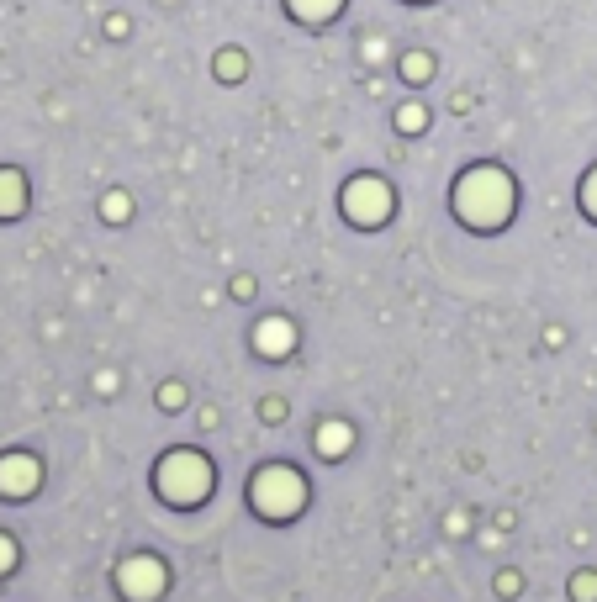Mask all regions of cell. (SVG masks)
<instances>
[{"instance_id":"obj_1","label":"cell","mask_w":597,"mask_h":602,"mask_svg":"<svg viewBox=\"0 0 597 602\" xmlns=\"http://www.w3.org/2000/svg\"><path fill=\"white\" fill-rule=\"evenodd\" d=\"M455 217L465 222V228H476V233H497L502 222H513V180L502 175L497 164H476V169H465V175L455 180Z\"/></svg>"},{"instance_id":"obj_2","label":"cell","mask_w":597,"mask_h":602,"mask_svg":"<svg viewBox=\"0 0 597 602\" xmlns=\"http://www.w3.org/2000/svg\"><path fill=\"white\" fill-rule=\"evenodd\" d=\"M154 486H159V497L164 502H175V507H196L201 497H207V486H212V465L191 455V449H175V455H164L159 470H154Z\"/></svg>"},{"instance_id":"obj_3","label":"cell","mask_w":597,"mask_h":602,"mask_svg":"<svg viewBox=\"0 0 597 602\" xmlns=\"http://www.w3.org/2000/svg\"><path fill=\"white\" fill-rule=\"evenodd\" d=\"M249 502L265 518H291V513H302V502H307V481L296 476L291 465H265L249 481Z\"/></svg>"},{"instance_id":"obj_4","label":"cell","mask_w":597,"mask_h":602,"mask_svg":"<svg viewBox=\"0 0 597 602\" xmlns=\"http://www.w3.org/2000/svg\"><path fill=\"white\" fill-rule=\"evenodd\" d=\"M339 206H344V217L354 222V228H381V222L391 217V185L376 180V175H354L344 185Z\"/></svg>"},{"instance_id":"obj_5","label":"cell","mask_w":597,"mask_h":602,"mask_svg":"<svg viewBox=\"0 0 597 602\" xmlns=\"http://www.w3.org/2000/svg\"><path fill=\"white\" fill-rule=\"evenodd\" d=\"M117 581H122V592H127V597L148 602V597H159V592H164V566H159V560H148V555H133V560H122Z\"/></svg>"},{"instance_id":"obj_6","label":"cell","mask_w":597,"mask_h":602,"mask_svg":"<svg viewBox=\"0 0 597 602\" xmlns=\"http://www.w3.org/2000/svg\"><path fill=\"white\" fill-rule=\"evenodd\" d=\"M254 349L270 354V360H281V354L296 349V328L286 323V317H265V323L254 328Z\"/></svg>"},{"instance_id":"obj_7","label":"cell","mask_w":597,"mask_h":602,"mask_svg":"<svg viewBox=\"0 0 597 602\" xmlns=\"http://www.w3.org/2000/svg\"><path fill=\"white\" fill-rule=\"evenodd\" d=\"M37 486V460L32 455H6L0 460V492L6 497H27Z\"/></svg>"},{"instance_id":"obj_8","label":"cell","mask_w":597,"mask_h":602,"mask_svg":"<svg viewBox=\"0 0 597 602\" xmlns=\"http://www.w3.org/2000/svg\"><path fill=\"white\" fill-rule=\"evenodd\" d=\"M27 206V180L16 169H0V217H22Z\"/></svg>"},{"instance_id":"obj_9","label":"cell","mask_w":597,"mask_h":602,"mask_svg":"<svg viewBox=\"0 0 597 602\" xmlns=\"http://www.w3.org/2000/svg\"><path fill=\"white\" fill-rule=\"evenodd\" d=\"M286 11L296 16V22H328V16H339L344 11V0H286Z\"/></svg>"},{"instance_id":"obj_10","label":"cell","mask_w":597,"mask_h":602,"mask_svg":"<svg viewBox=\"0 0 597 602\" xmlns=\"http://www.w3.org/2000/svg\"><path fill=\"white\" fill-rule=\"evenodd\" d=\"M349 428L344 423H323V428H317V449H323V455H344V449H349Z\"/></svg>"},{"instance_id":"obj_11","label":"cell","mask_w":597,"mask_h":602,"mask_svg":"<svg viewBox=\"0 0 597 602\" xmlns=\"http://www.w3.org/2000/svg\"><path fill=\"white\" fill-rule=\"evenodd\" d=\"M428 74H434V59H428V53H407V59H402V80L407 85H423Z\"/></svg>"},{"instance_id":"obj_12","label":"cell","mask_w":597,"mask_h":602,"mask_svg":"<svg viewBox=\"0 0 597 602\" xmlns=\"http://www.w3.org/2000/svg\"><path fill=\"white\" fill-rule=\"evenodd\" d=\"M397 127H402V133H423V127H428V111H423V106H402V111H397Z\"/></svg>"},{"instance_id":"obj_13","label":"cell","mask_w":597,"mask_h":602,"mask_svg":"<svg viewBox=\"0 0 597 602\" xmlns=\"http://www.w3.org/2000/svg\"><path fill=\"white\" fill-rule=\"evenodd\" d=\"M582 212L597 222V164H592V175H582Z\"/></svg>"},{"instance_id":"obj_14","label":"cell","mask_w":597,"mask_h":602,"mask_svg":"<svg viewBox=\"0 0 597 602\" xmlns=\"http://www.w3.org/2000/svg\"><path fill=\"white\" fill-rule=\"evenodd\" d=\"M571 592H576V602H597V576H587V571H582V576L571 581Z\"/></svg>"},{"instance_id":"obj_15","label":"cell","mask_w":597,"mask_h":602,"mask_svg":"<svg viewBox=\"0 0 597 602\" xmlns=\"http://www.w3.org/2000/svg\"><path fill=\"white\" fill-rule=\"evenodd\" d=\"M127 212H133V201H127L122 191H111V196H106V217H111V222H122Z\"/></svg>"},{"instance_id":"obj_16","label":"cell","mask_w":597,"mask_h":602,"mask_svg":"<svg viewBox=\"0 0 597 602\" xmlns=\"http://www.w3.org/2000/svg\"><path fill=\"white\" fill-rule=\"evenodd\" d=\"M11 566H16V544H11L6 534H0V576H6Z\"/></svg>"},{"instance_id":"obj_17","label":"cell","mask_w":597,"mask_h":602,"mask_svg":"<svg viewBox=\"0 0 597 602\" xmlns=\"http://www.w3.org/2000/svg\"><path fill=\"white\" fill-rule=\"evenodd\" d=\"M159 402H164V407H180V402H185V391H180V386H164V391H159Z\"/></svg>"}]
</instances>
